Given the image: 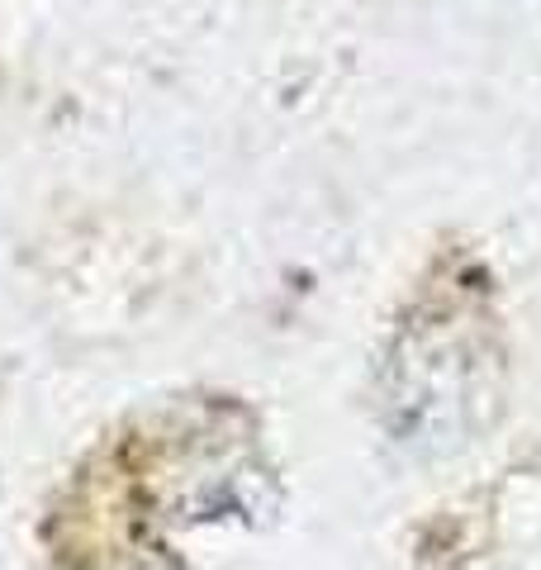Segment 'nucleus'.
Segmentation results:
<instances>
[{
  "mask_svg": "<svg viewBox=\"0 0 541 570\" xmlns=\"http://www.w3.org/2000/svg\"><path fill=\"white\" fill-rule=\"evenodd\" d=\"M276 509L281 480L252 409L224 395L167 400L81 461L48 519V547L67 570H148L190 528H252Z\"/></svg>",
  "mask_w": 541,
  "mask_h": 570,
  "instance_id": "1",
  "label": "nucleus"
},
{
  "mask_svg": "<svg viewBox=\"0 0 541 570\" xmlns=\"http://www.w3.org/2000/svg\"><path fill=\"white\" fill-rule=\"evenodd\" d=\"M509 347L490 281L471 257L437 262L394 324L375 400L404 456L437 461L465 452L503 414Z\"/></svg>",
  "mask_w": 541,
  "mask_h": 570,
  "instance_id": "2",
  "label": "nucleus"
}]
</instances>
